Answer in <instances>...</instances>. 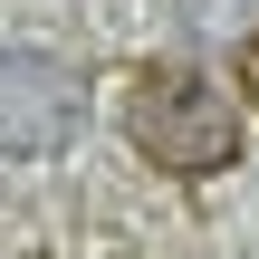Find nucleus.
Masks as SVG:
<instances>
[{
	"label": "nucleus",
	"mask_w": 259,
	"mask_h": 259,
	"mask_svg": "<svg viewBox=\"0 0 259 259\" xmlns=\"http://www.w3.org/2000/svg\"><path fill=\"white\" fill-rule=\"evenodd\" d=\"M125 144H135L154 173H173V183H211V173L240 163V106H231L202 67L154 58V67H135V87H125Z\"/></svg>",
	"instance_id": "f257e3e1"
},
{
	"label": "nucleus",
	"mask_w": 259,
	"mask_h": 259,
	"mask_svg": "<svg viewBox=\"0 0 259 259\" xmlns=\"http://www.w3.org/2000/svg\"><path fill=\"white\" fill-rule=\"evenodd\" d=\"M87 115V87L48 48H0V154L10 163H58Z\"/></svg>",
	"instance_id": "f03ea898"
},
{
	"label": "nucleus",
	"mask_w": 259,
	"mask_h": 259,
	"mask_svg": "<svg viewBox=\"0 0 259 259\" xmlns=\"http://www.w3.org/2000/svg\"><path fill=\"white\" fill-rule=\"evenodd\" d=\"M231 87H240V96H250V106H259V29H250V38H240V58H231Z\"/></svg>",
	"instance_id": "7ed1b4c3"
}]
</instances>
